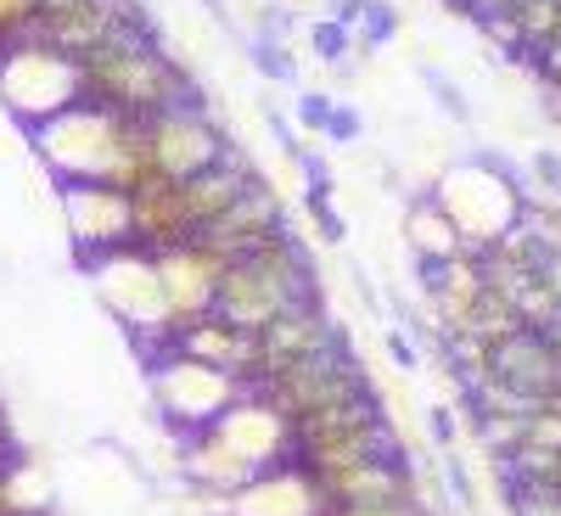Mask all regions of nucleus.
<instances>
[{
    "label": "nucleus",
    "instance_id": "obj_1",
    "mask_svg": "<svg viewBox=\"0 0 561 516\" xmlns=\"http://www.w3.org/2000/svg\"><path fill=\"white\" fill-rule=\"evenodd\" d=\"M79 73H84V102H102V107H113L124 118H158L169 107L203 102L197 79L163 51L147 23H129L107 45L84 51Z\"/></svg>",
    "mask_w": 561,
    "mask_h": 516
},
{
    "label": "nucleus",
    "instance_id": "obj_25",
    "mask_svg": "<svg viewBox=\"0 0 561 516\" xmlns=\"http://www.w3.org/2000/svg\"><path fill=\"white\" fill-rule=\"evenodd\" d=\"M332 113H337V102H332V96H320V90H304V96H298V124L314 129V135L332 129Z\"/></svg>",
    "mask_w": 561,
    "mask_h": 516
},
{
    "label": "nucleus",
    "instance_id": "obj_15",
    "mask_svg": "<svg viewBox=\"0 0 561 516\" xmlns=\"http://www.w3.org/2000/svg\"><path fill=\"white\" fill-rule=\"evenodd\" d=\"M494 382L534 393V399H556L561 393V343L550 332H511L505 343H494Z\"/></svg>",
    "mask_w": 561,
    "mask_h": 516
},
{
    "label": "nucleus",
    "instance_id": "obj_22",
    "mask_svg": "<svg viewBox=\"0 0 561 516\" xmlns=\"http://www.w3.org/2000/svg\"><path fill=\"white\" fill-rule=\"evenodd\" d=\"M528 180H534V197H561V147H534Z\"/></svg>",
    "mask_w": 561,
    "mask_h": 516
},
{
    "label": "nucleus",
    "instance_id": "obj_5",
    "mask_svg": "<svg viewBox=\"0 0 561 516\" xmlns=\"http://www.w3.org/2000/svg\"><path fill=\"white\" fill-rule=\"evenodd\" d=\"M152 393H158V410L169 415V427H180V438H192V433L214 427L237 399H248V382L208 359L169 348V359H158V370H152Z\"/></svg>",
    "mask_w": 561,
    "mask_h": 516
},
{
    "label": "nucleus",
    "instance_id": "obj_14",
    "mask_svg": "<svg viewBox=\"0 0 561 516\" xmlns=\"http://www.w3.org/2000/svg\"><path fill=\"white\" fill-rule=\"evenodd\" d=\"M325 489L304 472L298 460L259 472L242 494H230V516H325Z\"/></svg>",
    "mask_w": 561,
    "mask_h": 516
},
{
    "label": "nucleus",
    "instance_id": "obj_30",
    "mask_svg": "<svg viewBox=\"0 0 561 516\" xmlns=\"http://www.w3.org/2000/svg\"><path fill=\"white\" fill-rule=\"evenodd\" d=\"M449 7H460V0H449Z\"/></svg>",
    "mask_w": 561,
    "mask_h": 516
},
{
    "label": "nucleus",
    "instance_id": "obj_9",
    "mask_svg": "<svg viewBox=\"0 0 561 516\" xmlns=\"http://www.w3.org/2000/svg\"><path fill=\"white\" fill-rule=\"evenodd\" d=\"M287 230V208H280V197H275V185H264V180H253L248 192L230 203L214 225H203L192 242H203L214 259H225V264H237V259H248V253H259L270 237H280Z\"/></svg>",
    "mask_w": 561,
    "mask_h": 516
},
{
    "label": "nucleus",
    "instance_id": "obj_29",
    "mask_svg": "<svg viewBox=\"0 0 561 516\" xmlns=\"http://www.w3.org/2000/svg\"><path fill=\"white\" fill-rule=\"evenodd\" d=\"M427 427H433V438H438V444H444V449H449V444H455V415H449V410H444V404H438V410H427Z\"/></svg>",
    "mask_w": 561,
    "mask_h": 516
},
{
    "label": "nucleus",
    "instance_id": "obj_24",
    "mask_svg": "<svg viewBox=\"0 0 561 516\" xmlns=\"http://www.w3.org/2000/svg\"><path fill=\"white\" fill-rule=\"evenodd\" d=\"M421 79L433 84L438 113H449L455 124H472V102H466V90H460V84H449V79H444V73H433V68H421Z\"/></svg>",
    "mask_w": 561,
    "mask_h": 516
},
{
    "label": "nucleus",
    "instance_id": "obj_18",
    "mask_svg": "<svg viewBox=\"0 0 561 516\" xmlns=\"http://www.w3.org/2000/svg\"><path fill=\"white\" fill-rule=\"evenodd\" d=\"M404 248L415 253V264H438V259L466 253V237L455 230V219L444 214V203L433 192L410 197V208H404Z\"/></svg>",
    "mask_w": 561,
    "mask_h": 516
},
{
    "label": "nucleus",
    "instance_id": "obj_11",
    "mask_svg": "<svg viewBox=\"0 0 561 516\" xmlns=\"http://www.w3.org/2000/svg\"><path fill=\"white\" fill-rule=\"evenodd\" d=\"M129 23H147L135 0H68V7L39 12L28 39L51 45V51H62V57H84V51H96V45H107L118 28H129Z\"/></svg>",
    "mask_w": 561,
    "mask_h": 516
},
{
    "label": "nucleus",
    "instance_id": "obj_12",
    "mask_svg": "<svg viewBox=\"0 0 561 516\" xmlns=\"http://www.w3.org/2000/svg\"><path fill=\"white\" fill-rule=\"evenodd\" d=\"M214 433L225 438V444H237L259 472H270V466H287V460H298V438H293V421L280 415V410H270L259 393H248V399H237L219 421H214Z\"/></svg>",
    "mask_w": 561,
    "mask_h": 516
},
{
    "label": "nucleus",
    "instance_id": "obj_4",
    "mask_svg": "<svg viewBox=\"0 0 561 516\" xmlns=\"http://www.w3.org/2000/svg\"><path fill=\"white\" fill-rule=\"evenodd\" d=\"M129 118L102 107V102H79L57 118H45L34 129V152L45 163V174H51L57 185H79V180H102L118 140H124Z\"/></svg>",
    "mask_w": 561,
    "mask_h": 516
},
{
    "label": "nucleus",
    "instance_id": "obj_16",
    "mask_svg": "<svg viewBox=\"0 0 561 516\" xmlns=\"http://www.w3.org/2000/svg\"><path fill=\"white\" fill-rule=\"evenodd\" d=\"M325 348H343L337 325L320 314V303H298V309H287L275 325H264V332H259V365H253V382H259V377H270L275 365H287V359H309V354H325ZM253 382H248V393H253Z\"/></svg>",
    "mask_w": 561,
    "mask_h": 516
},
{
    "label": "nucleus",
    "instance_id": "obj_20",
    "mask_svg": "<svg viewBox=\"0 0 561 516\" xmlns=\"http://www.w3.org/2000/svg\"><path fill=\"white\" fill-rule=\"evenodd\" d=\"M39 23V0H0V57L12 51V45H23Z\"/></svg>",
    "mask_w": 561,
    "mask_h": 516
},
{
    "label": "nucleus",
    "instance_id": "obj_3",
    "mask_svg": "<svg viewBox=\"0 0 561 516\" xmlns=\"http://www.w3.org/2000/svg\"><path fill=\"white\" fill-rule=\"evenodd\" d=\"M84 102V73L79 57H62L39 39H23L0 57V107H7L18 124L39 129L45 118H57L68 107Z\"/></svg>",
    "mask_w": 561,
    "mask_h": 516
},
{
    "label": "nucleus",
    "instance_id": "obj_21",
    "mask_svg": "<svg viewBox=\"0 0 561 516\" xmlns=\"http://www.w3.org/2000/svg\"><path fill=\"white\" fill-rule=\"evenodd\" d=\"M325 516H433V511L427 500L399 494V500H365V505H325Z\"/></svg>",
    "mask_w": 561,
    "mask_h": 516
},
{
    "label": "nucleus",
    "instance_id": "obj_10",
    "mask_svg": "<svg viewBox=\"0 0 561 516\" xmlns=\"http://www.w3.org/2000/svg\"><path fill=\"white\" fill-rule=\"evenodd\" d=\"M152 259H158L163 303H169V343H174V332H185L192 320L214 314L225 259H214L203 242H185V248H169V253H152Z\"/></svg>",
    "mask_w": 561,
    "mask_h": 516
},
{
    "label": "nucleus",
    "instance_id": "obj_26",
    "mask_svg": "<svg viewBox=\"0 0 561 516\" xmlns=\"http://www.w3.org/2000/svg\"><path fill=\"white\" fill-rule=\"evenodd\" d=\"M359 129H365V118H359L354 107H337V113H332V129H325V140H337V147H348V140H354Z\"/></svg>",
    "mask_w": 561,
    "mask_h": 516
},
{
    "label": "nucleus",
    "instance_id": "obj_28",
    "mask_svg": "<svg viewBox=\"0 0 561 516\" xmlns=\"http://www.w3.org/2000/svg\"><path fill=\"white\" fill-rule=\"evenodd\" d=\"M388 354L399 359V370H421V354H415V343L404 332H388Z\"/></svg>",
    "mask_w": 561,
    "mask_h": 516
},
{
    "label": "nucleus",
    "instance_id": "obj_8",
    "mask_svg": "<svg viewBox=\"0 0 561 516\" xmlns=\"http://www.w3.org/2000/svg\"><path fill=\"white\" fill-rule=\"evenodd\" d=\"M147 124H152V158H158V174H169V180H192V174L214 169L219 152H225V140H230V135L208 118L203 102L169 107V113H158V118H147Z\"/></svg>",
    "mask_w": 561,
    "mask_h": 516
},
{
    "label": "nucleus",
    "instance_id": "obj_19",
    "mask_svg": "<svg viewBox=\"0 0 561 516\" xmlns=\"http://www.w3.org/2000/svg\"><path fill=\"white\" fill-rule=\"evenodd\" d=\"M517 34L523 45H556L561 39V0H517Z\"/></svg>",
    "mask_w": 561,
    "mask_h": 516
},
{
    "label": "nucleus",
    "instance_id": "obj_23",
    "mask_svg": "<svg viewBox=\"0 0 561 516\" xmlns=\"http://www.w3.org/2000/svg\"><path fill=\"white\" fill-rule=\"evenodd\" d=\"M253 68H259L264 79H275V84L298 79V62H293V51H287L280 39H253Z\"/></svg>",
    "mask_w": 561,
    "mask_h": 516
},
{
    "label": "nucleus",
    "instance_id": "obj_6",
    "mask_svg": "<svg viewBox=\"0 0 561 516\" xmlns=\"http://www.w3.org/2000/svg\"><path fill=\"white\" fill-rule=\"evenodd\" d=\"M90 275H96V293L102 303L135 325L140 337H158L169 343V303H163V280H158V259L147 248H118L102 259H84Z\"/></svg>",
    "mask_w": 561,
    "mask_h": 516
},
{
    "label": "nucleus",
    "instance_id": "obj_7",
    "mask_svg": "<svg viewBox=\"0 0 561 516\" xmlns=\"http://www.w3.org/2000/svg\"><path fill=\"white\" fill-rule=\"evenodd\" d=\"M62 197V219H68V237L84 259H102L118 248H135V208L129 192L102 180H79V185H57Z\"/></svg>",
    "mask_w": 561,
    "mask_h": 516
},
{
    "label": "nucleus",
    "instance_id": "obj_27",
    "mask_svg": "<svg viewBox=\"0 0 561 516\" xmlns=\"http://www.w3.org/2000/svg\"><path fill=\"white\" fill-rule=\"evenodd\" d=\"M460 12L472 18V23H489L500 12H517V0H460Z\"/></svg>",
    "mask_w": 561,
    "mask_h": 516
},
{
    "label": "nucleus",
    "instance_id": "obj_13",
    "mask_svg": "<svg viewBox=\"0 0 561 516\" xmlns=\"http://www.w3.org/2000/svg\"><path fill=\"white\" fill-rule=\"evenodd\" d=\"M129 208H135V248H147V253H169L197 237V219L185 208V185L169 174L140 180L129 192Z\"/></svg>",
    "mask_w": 561,
    "mask_h": 516
},
{
    "label": "nucleus",
    "instance_id": "obj_2",
    "mask_svg": "<svg viewBox=\"0 0 561 516\" xmlns=\"http://www.w3.org/2000/svg\"><path fill=\"white\" fill-rule=\"evenodd\" d=\"M293 438H298V466L309 478L343 472V466H359V460L399 455V438L388 427V415L377 410V399H370V388L354 393V399L309 410L304 421H293Z\"/></svg>",
    "mask_w": 561,
    "mask_h": 516
},
{
    "label": "nucleus",
    "instance_id": "obj_17",
    "mask_svg": "<svg viewBox=\"0 0 561 516\" xmlns=\"http://www.w3.org/2000/svg\"><path fill=\"white\" fill-rule=\"evenodd\" d=\"M180 472L192 478V489H214V494H242L253 478H259V466L237 449V444H225L214 427L192 433L180 449Z\"/></svg>",
    "mask_w": 561,
    "mask_h": 516
}]
</instances>
